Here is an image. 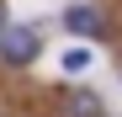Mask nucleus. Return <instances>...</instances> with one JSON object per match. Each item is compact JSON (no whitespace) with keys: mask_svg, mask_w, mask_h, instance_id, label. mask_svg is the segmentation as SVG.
Wrapping results in <instances>:
<instances>
[{"mask_svg":"<svg viewBox=\"0 0 122 117\" xmlns=\"http://www.w3.org/2000/svg\"><path fill=\"white\" fill-rule=\"evenodd\" d=\"M37 53H43L37 27H5L0 32V58H5V64H32Z\"/></svg>","mask_w":122,"mask_h":117,"instance_id":"nucleus-1","label":"nucleus"},{"mask_svg":"<svg viewBox=\"0 0 122 117\" xmlns=\"http://www.w3.org/2000/svg\"><path fill=\"white\" fill-rule=\"evenodd\" d=\"M58 117H101V96L90 85H69L58 101Z\"/></svg>","mask_w":122,"mask_h":117,"instance_id":"nucleus-2","label":"nucleus"},{"mask_svg":"<svg viewBox=\"0 0 122 117\" xmlns=\"http://www.w3.org/2000/svg\"><path fill=\"white\" fill-rule=\"evenodd\" d=\"M64 27L74 37H101V32H106V16H101L96 5H69L64 11Z\"/></svg>","mask_w":122,"mask_h":117,"instance_id":"nucleus-3","label":"nucleus"},{"mask_svg":"<svg viewBox=\"0 0 122 117\" xmlns=\"http://www.w3.org/2000/svg\"><path fill=\"white\" fill-rule=\"evenodd\" d=\"M80 69H90V48H69L64 53V74H80Z\"/></svg>","mask_w":122,"mask_h":117,"instance_id":"nucleus-4","label":"nucleus"},{"mask_svg":"<svg viewBox=\"0 0 122 117\" xmlns=\"http://www.w3.org/2000/svg\"><path fill=\"white\" fill-rule=\"evenodd\" d=\"M11 27V11H5V0H0V32H5Z\"/></svg>","mask_w":122,"mask_h":117,"instance_id":"nucleus-5","label":"nucleus"}]
</instances>
